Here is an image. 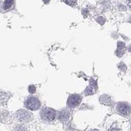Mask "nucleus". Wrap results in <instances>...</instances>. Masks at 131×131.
Masks as SVG:
<instances>
[{"label": "nucleus", "mask_w": 131, "mask_h": 131, "mask_svg": "<svg viewBox=\"0 0 131 131\" xmlns=\"http://www.w3.org/2000/svg\"><path fill=\"white\" fill-rule=\"evenodd\" d=\"M43 2H44V3H45V4H47V3H48L49 2H50V0H43Z\"/></svg>", "instance_id": "12"}, {"label": "nucleus", "mask_w": 131, "mask_h": 131, "mask_svg": "<svg viewBox=\"0 0 131 131\" xmlns=\"http://www.w3.org/2000/svg\"><path fill=\"white\" fill-rule=\"evenodd\" d=\"M35 91H36V88L34 85H30L28 86V91L31 94H34L35 93Z\"/></svg>", "instance_id": "10"}, {"label": "nucleus", "mask_w": 131, "mask_h": 131, "mask_svg": "<svg viewBox=\"0 0 131 131\" xmlns=\"http://www.w3.org/2000/svg\"><path fill=\"white\" fill-rule=\"evenodd\" d=\"M64 3H66L67 5H70V6H75L76 3H77V0H62Z\"/></svg>", "instance_id": "9"}, {"label": "nucleus", "mask_w": 131, "mask_h": 131, "mask_svg": "<svg viewBox=\"0 0 131 131\" xmlns=\"http://www.w3.org/2000/svg\"><path fill=\"white\" fill-rule=\"evenodd\" d=\"M15 117L22 123H28L34 119V115L31 112L24 110H20L15 114Z\"/></svg>", "instance_id": "3"}, {"label": "nucleus", "mask_w": 131, "mask_h": 131, "mask_svg": "<svg viewBox=\"0 0 131 131\" xmlns=\"http://www.w3.org/2000/svg\"><path fill=\"white\" fill-rule=\"evenodd\" d=\"M91 131H98V130H93Z\"/></svg>", "instance_id": "13"}, {"label": "nucleus", "mask_w": 131, "mask_h": 131, "mask_svg": "<svg viewBox=\"0 0 131 131\" xmlns=\"http://www.w3.org/2000/svg\"><path fill=\"white\" fill-rule=\"evenodd\" d=\"M40 117L45 122L53 121L56 117V111L49 107H44L40 111Z\"/></svg>", "instance_id": "2"}, {"label": "nucleus", "mask_w": 131, "mask_h": 131, "mask_svg": "<svg viewBox=\"0 0 131 131\" xmlns=\"http://www.w3.org/2000/svg\"><path fill=\"white\" fill-rule=\"evenodd\" d=\"M127 5L131 9V0H127Z\"/></svg>", "instance_id": "11"}, {"label": "nucleus", "mask_w": 131, "mask_h": 131, "mask_svg": "<svg viewBox=\"0 0 131 131\" xmlns=\"http://www.w3.org/2000/svg\"><path fill=\"white\" fill-rule=\"evenodd\" d=\"M82 100V97L77 94H71L67 100V105L70 108H75L78 107Z\"/></svg>", "instance_id": "5"}, {"label": "nucleus", "mask_w": 131, "mask_h": 131, "mask_svg": "<svg viewBox=\"0 0 131 131\" xmlns=\"http://www.w3.org/2000/svg\"><path fill=\"white\" fill-rule=\"evenodd\" d=\"M69 117H70V114L67 110L61 111L58 115V119L61 121H65L69 118Z\"/></svg>", "instance_id": "7"}, {"label": "nucleus", "mask_w": 131, "mask_h": 131, "mask_svg": "<svg viewBox=\"0 0 131 131\" xmlns=\"http://www.w3.org/2000/svg\"><path fill=\"white\" fill-rule=\"evenodd\" d=\"M41 106V102L38 98L35 96H30L24 101V107L30 111H37Z\"/></svg>", "instance_id": "1"}, {"label": "nucleus", "mask_w": 131, "mask_h": 131, "mask_svg": "<svg viewBox=\"0 0 131 131\" xmlns=\"http://www.w3.org/2000/svg\"><path fill=\"white\" fill-rule=\"evenodd\" d=\"M15 7V0H0V13H7Z\"/></svg>", "instance_id": "4"}, {"label": "nucleus", "mask_w": 131, "mask_h": 131, "mask_svg": "<svg viewBox=\"0 0 131 131\" xmlns=\"http://www.w3.org/2000/svg\"><path fill=\"white\" fill-rule=\"evenodd\" d=\"M14 131H28V128L26 126L24 125H18L14 128Z\"/></svg>", "instance_id": "8"}, {"label": "nucleus", "mask_w": 131, "mask_h": 131, "mask_svg": "<svg viewBox=\"0 0 131 131\" xmlns=\"http://www.w3.org/2000/svg\"><path fill=\"white\" fill-rule=\"evenodd\" d=\"M116 110L119 114L124 116H128L131 114L130 106L126 103H118L116 105Z\"/></svg>", "instance_id": "6"}]
</instances>
